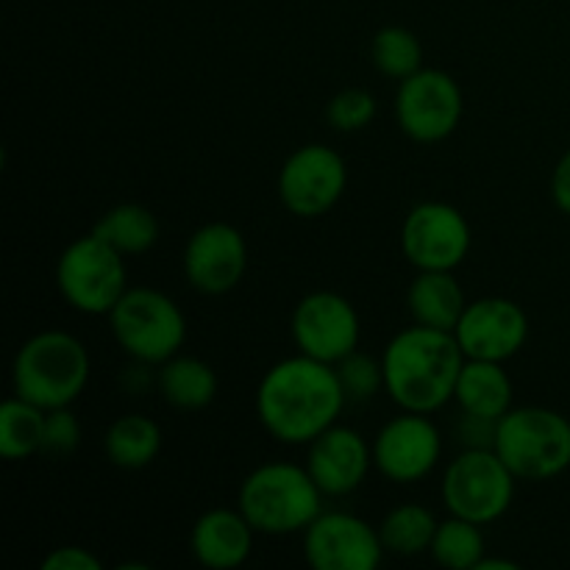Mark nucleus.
<instances>
[{
  "label": "nucleus",
  "instance_id": "obj_1",
  "mask_svg": "<svg viewBox=\"0 0 570 570\" xmlns=\"http://www.w3.org/2000/svg\"><path fill=\"white\" fill-rule=\"evenodd\" d=\"M345 404L334 365L306 354L267 367L254 399L262 429L284 445H309L340 421Z\"/></svg>",
  "mask_w": 570,
  "mask_h": 570
},
{
  "label": "nucleus",
  "instance_id": "obj_2",
  "mask_svg": "<svg viewBox=\"0 0 570 570\" xmlns=\"http://www.w3.org/2000/svg\"><path fill=\"white\" fill-rule=\"evenodd\" d=\"M465 354L454 332H440L415 323L384 345V393L399 410L432 412L454 401Z\"/></svg>",
  "mask_w": 570,
  "mask_h": 570
},
{
  "label": "nucleus",
  "instance_id": "obj_3",
  "mask_svg": "<svg viewBox=\"0 0 570 570\" xmlns=\"http://www.w3.org/2000/svg\"><path fill=\"white\" fill-rule=\"evenodd\" d=\"M89 351L76 334L61 328H45L20 345L11 365L14 395L42 406L59 410L72 406L89 384Z\"/></svg>",
  "mask_w": 570,
  "mask_h": 570
},
{
  "label": "nucleus",
  "instance_id": "obj_4",
  "mask_svg": "<svg viewBox=\"0 0 570 570\" xmlns=\"http://www.w3.org/2000/svg\"><path fill=\"white\" fill-rule=\"evenodd\" d=\"M323 490L306 465L265 462L243 479L237 507L259 534L284 538L304 534V529L323 512Z\"/></svg>",
  "mask_w": 570,
  "mask_h": 570
},
{
  "label": "nucleus",
  "instance_id": "obj_5",
  "mask_svg": "<svg viewBox=\"0 0 570 570\" xmlns=\"http://www.w3.org/2000/svg\"><path fill=\"white\" fill-rule=\"evenodd\" d=\"M493 451L518 482H549L570 468V421L549 406H512L499 421Z\"/></svg>",
  "mask_w": 570,
  "mask_h": 570
},
{
  "label": "nucleus",
  "instance_id": "obj_6",
  "mask_svg": "<svg viewBox=\"0 0 570 570\" xmlns=\"http://www.w3.org/2000/svg\"><path fill=\"white\" fill-rule=\"evenodd\" d=\"M115 343L128 360L156 365L181 354L187 340V317L167 293L154 287H128L109 312Z\"/></svg>",
  "mask_w": 570,
  "mask_h": 570
},
{
  "label": "nucleus",
  "instance_id": "obj_7",
  "mask_svg": "<svg viewBox=\"0 0 570 570\" xmlns=\"http://www.w3.org/2000/svg\"><path fill=\"white\" fill-rule=\"evenodd\" d=\"M56 289L81 315H109L128 289L126 256L98 234H83L61 250L56 262Z\"/></svg>",
  "mask_w": 570,
  "mask_h": 570
},
{
  "label": "nucleus",
  "instance_id": "obj_8",
  "mask_svg": "<svg viewBox=\"0 0 570 570\" xmlns=\"http://www.w3.org/2000/svg\"><path fill=\"white\" fill-rule=\"evenodd\" d=\"M518 476L493 449H462L449 462L440 495L449 515L490 527L510 512Z\"/></svg>",
  "mask_w": 570,
  "mask_h": 570
},
{
  "label": "nucleus",
  "instance_id": "obj_9",
  "mask_svg": "<svg viewBox=\"0 0 570 570\" xmlns=\"http://www.w3.org/2000/svg\"><path fill=\"white\" fill-rule=\"evenodd\" d=\"M465 100L454 76L438 67H421L399 81L395 122L401 131L421 145H438L460 128Z\"/></svg>",
  "mask_w": 570,
  "mask_h": 570
},
{
  "label": "nucleus",
  "instance_id": "obj_10",
  "mask_svg": "<svg viewBox=\"0 0 570 570\" xmlns=\"http://www.w3.org/2000/svg\"><path fill=\"white\" fill-rule=\"evenodd\" d=\"M348 187V167L343 156L323 142L301 145L278 170V200L289 215L315 220L328 215Z\"/></svg>",
  "mask_w": 570,
  "mask_h": 570
},
{
  "label": "nucleus",
  "instance_id": "obj_11",
  "mask_svg": "<svg viewBox=\"0 0 570 570\" xmlns=\"http://www.w3.org/2000/svg\"><path fill=\"white\" fill-rule=\"evenodd\" d=\"M289 334L298 354L337 365L360 348L362 321L356 306L334 289H315L295 304Z\"/></svg>",
  "mask_w": 570,
  "mask_h": 570
},
{
  "label": "nucleus",
  "instance_id": "obj_12",
  "mask_svg": "<svg viewBox=\"0 0 570 570\" xmlns=\"http://www.w3.org/2000/svg\"><path fill=\"white\" fill-rule=\"evenodd\" d=\"M471 223L445 200L412 206L401 226V250L415 271H456L471 254Z\"/></svg>",
  "mask_w": 570,
  "mask_h": 570
},
{
  "label": "nucleus",
  "instance_id": "obj_13",
  "mask_svg": "<svg viewBox=\"0 0 570 570\" xmlns=\"http://www.w3.org/2000/svg\"><path fill=\"white\" fill-rule=\"evenodd\" d=\"M373 468L393 484H415L432 476L443 460V434L423 412L390 417L373 440Z\"/></svg>",
  "mask_w": 570,
  "mask_h": 570
},
{
  "label": "nucleus",
  "instance_id": "obj_14",
  "mask_svg": "<svg viewBox=\"0 0 570 570\" xmlns=\"http://www.w3.org/2000/svg\"><path fill=\"white\" fill-rule=\"evenodd\" d=\"M384 554L379 529L354 512L323 510L304 529V560L315 570H373Z\"/></svg>",
  "mask_w": 570,
  "mask_h": 570
},
{
  "label": "nucleus",
  "instance_id": "obj_15",
  "mask_svg": "<svg viewBox=\"0 0 570 570\" xmlns=\"http://www.w3.org/2000/svg\"><path fill=\"white\" fill-rule=\"evenodd\" d=\"M529 315L521 304L501 295L468 301L454 337L465 360L507 362L521 354L529 340Z\"/></svg>",
  "mask_w": 570,
  "mask_h": 570
},
{
  "label": "nucleus",
  "instance_id": "obj_16",
  "mask_svg": "<svg viewBox=\"0 0 570 570\" xmlns=\"http://www.w3.org/2000/svg\"><path fill=\"white\" fill-rule=\"evenodd\" d=\"M248 271V243L232 223H206L184 245V276L200 295H226Z\"/></svg>",
  "mask_w": 570,
  "mask_h": 570
},
{
  "label": "nucleus",
  "instance_id": "obj_17",
  "mask_svg": "<svg viewBox=\"0 0 570 570\" xmlns=\"http://www.w3.org/2000/svg\"><path fill=\"white\" fill-rule=\"evenodd\" d=\"M306 471L326 499L356 493L373 468V445L356 429L334 423L306 445Z\"/></svg>",
  "mask_w": 570,
  "mask_h": 570
},
{
  "label": "nucleus",
  "instance_id": "obj_18",
  "mask_svg": "<svg viewBox=\"0 0 570 570\" xmlns=\"http://www.w3.org/2000/svg\"><path fill=\"white\" fill-rule=\"evenodd\" d=\"M256 529L248 518L239 512V507H215L206 510L189 532V554L198 566L212 570H232L248 562L254 551Z\"/></svg>",
  "mask_w": 570,
  "mask_h": 570
},
{
  "label": "nucleus",
  "instance_id": "obj_19",
  "mask_svg": "<svg viewBox=\"0 0 570 570\" xmlns=\"http://www.w3.org/2000/svg\"><path fill=\"white\" fill-rule=\"evenodd\" d=\"M512 399H515V384L504 362L465 360L454 390V404L460 406V412L501 421L512 410Z\"/></svg>",
  "mask_w": 570,
  "mask_h": 570
},
{
  "label": "nucleus",
  "instance_id": "obj_20",
  "mask_svg": "<svg viewBox=\"0 0 570 570\" xmlns=\"http://www.w3.org/2000/svg\"><path fill=\"white\" fill-rule=\"evenodd\" d=\"M406 306H410L412 321L421 326L454 332L468 298L454 278V271H417L406 293Z\"/></svg>",
  "mask_w": 570,
  "mask_h": 570
},
{
  "label": "nucleus",
  "instance_id": "obj_21",
  "mask_svg": "<svg viewBox=\"0 0 570 570\" xmlns=\"http://www.w3.org/2000/svg\"><path fill=\"white\" fill-rule=\"evenodd\" d=\"M217 373L198 356L176 354L156 371V390L161 399L181 412H200L217 399Z\"/></svg>",
  "mask_w": 570,
  "mask_h": 570
},
{
  "label": "nucleus",
  "instance_id": "obj_22",
  "mask_svg": "<svg viewBox=\"0 0 570 570\" xmlns=\"http://www.w3.org/2000/svg\"><path fill=\"white\" fill-rule=\"evenodd\" d=\"M161 451V426L148 415L128 412L111 421L104 434L106 460L122 471H142L154 465Z\"/></svg>",
  "mask_w": 570,
  "mask_h": 570
},
{
  "label": "nucleus",
  "instance_id": "obj_23",
  "mask_svg": "<svg viewBox=\"0 0 570 570\" xmlns=\"http://www.w3.org/2000/svg\"><path fill=\"white\" fill-rule=\"evenodd\" d=\"M92 234H98L104 243L120 250L122 256L148 254L159 239V220L154 212L142 204H120L100 215Z\"/></svg>",
  "mask_w": 570,
  "mask_h": 570
},
{
  "label": "nucleus",
  "instance_id": "obj_24",
  "mask_svg": "<svg viewBox=\"0 0 570 570\" xmlns=\"http://www.w3.org/2000/svg\"><path fill=\"white\" fill-rule=\"evenodd\" d=\"M45 412L31 401L11 395L0 406V456L9 462L28 460L42 454L45 445Z\"/></svg>",
  "mask_w": 570,
  "mask_h": 570
},
{
  "label": "nucleus",
  "instance_id": "obj_25",
  "mask_svg": "<svg viewBox=\"0 0 570 570\" xmlns=\"http://www.w3.org/2000/svg\"><path fill=\"white\" fill-rule=\"evenodd\" d=\"M438 518L423 504H399L384 515L379 523V538L384 551L393 557H421L432 549L434 532H438Z\"/></svg>",
  "mask_w": 570,
  "mask_h": 570
},
{
  "label": "nucleus",
  "instance_id": "obj_26",
  "mask_svg": "<svg viewBox=\"0 0 570 570\" xmlns=\"http://www.w3.org/2000/svg\"><path fill=\"white\" fill-rule=\"evenodd\" d=\"M429 554H432V560L440 568L476 570L479 562L488 557V543H484L482 527L468 521V518L449 515L445 521L438 523V532H434Z\"/></svg>",
  "mask_w": 570,
  "mask_h": 570
},
{
  "label": "nucleus",
  "instance_id": "obj_27",
  "mask_svg": "<svg viewBox=\"0 0 570 570\" xmlns=\"http://www.w3.org/2000/svg\"><path fill=\"white\" fill-rule=\"evenodd\" d=\"M371 61L382 76L404 81L423 67V45L410 28L387 26L373 37Z\"/></svg>",
  "mask_w": 570,
  "mask_h": 570
},
{
  "label": "nucleus",
  "instance_id": "obj_28",
  "mask_svg": "<svg viewBox=\"0 0 570 570\" xmlns=\"http://www.w3.org/2000/svg\"><path fill=\"white\" fill-rule=\"evenodd\" d=\"M334 371H337L340 387H343L348 404H367L384 390L382 360L362 354L360 348L345 356V360H340Z\"/></svg>",
  "mask_w": 570,
  "mask_h": 570
},
{
  "label": "nucleus",
  "instance_id": "obj_29",
  "mask_svg": "<svg viewBox=\"0 0 570 570\" xmlns=\"http://www.w3.org/2000/svg\"><path fill=\"white\" fill-rule=\"evenodd\" d=\"M376 111H379V104L367 89L348 87L328 100L326 120L334 131L356 134V131H365V128L376 120Z\"/></svg>",
  "mask_w": 570,
  "mask_h": 570
},
{
  "label": "nucleus",
  "instance_id": "obj_30",
  "mask_svg": "<svg viewBox=\"0 0 570 570\" xmlns=\"http://www.w3.org/2000/svg\"><path fill=\"white\" fill-rule=\"evenodd\" d=\"M81 445V423L72 415L70 406L45 412V445L42 454L70 456Z\"/></svg>",
  "mask_w": 570,
  "mask_h": 570
},
{
  "label": "nucleus",
  "instance_id": "obj_31",
  "mask_svg": "<svg viewBox=\"0 0 570 570\" xmlns=\"http://www.w3.org/2000/svg\"><path fill=\"white\" fill-rule=\"evenodd\" d=\"M495 432H499V421H490V417L471 415V412H462L460 421H456V440H460L462 449H493L495 445Z\"/></svg>",
  "mask_w": 570,
  "mask_h": 570
},
{
  "label": "nucleus",
  "instance_id": "obj_32",
  "mask_svg": "<svg viewBox=\"0 0 570 570\" xmlns=\"http://www.w3.org/2000/svg\"><path fill=\"white\" fill-rule=\"evenodd\" d=\"M104 562L83 546H59L42 560V570H100Z\"/></svg>",
  "mask_w": 570,
  "mask_h": 570
},
{
  "label": "nucleus",
  "instance_id": "obj_33",
  "mask_svg": "<svg viewBox=\"0 0 570 570\" xmlns=\"http://www.w3.org/2000/svg\"><path fill=\"white\" fill-rule=\"evenodd\" d=\"M551 198H554L557 209L566 212L570 217V148L557 161L554 176H551Z\"/></svg>",
  "mask_w": 570,
  "mask_h": 570
},
{
  "label": "nucleus",
  "instance_id": "obj_34",
  "mask_svg": "<svg viewBox=\"0 0 570 570\" xmlns=\"http://www.w3.org/2000/svg\"><path fill=\"white\" fill-rule=\"evenodd\" d=\"M518 566L512 560H495V557H484L482 562H479L476 570H515Z\"/></svg>",
  "mask_w": 570,
  "mask_h": 570
}]
</instances>
